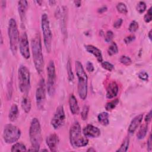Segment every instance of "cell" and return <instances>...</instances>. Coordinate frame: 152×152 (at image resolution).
Here are the masks:
<instances>
[{
  "label": "cell",
  "mask_w": 152,
  "mask_h": 152,
  "mask_svg": "<svg viewBox=\"0 0 152 152\" xmlns=\"http://www.w3.org/2000/svg\"><path fill=\"white\" fill-rule=\"evenodd\" d=\"M75 70L78 78V93L82 100H85L87 95L88 78L82 64L78 61L75 62Z\"/></svg>",
  "instance_id": "3957f363"
},
{
  "label": "cell",
  "mask_w": 152,
  "mask_h": 152,
  "mask_svg": "<svg viewBox=\"0 0 152 152\" xmlns=\"http://www.w3.org/2000/svg\"><path fill=\"white\" fill-rule=\"evenodd\" d=\"M118 52V48L115 42H113L111 43L107 49V53L109 55L112 56L116 54Z\"/></svg>",
  "instance_id": "83f0119b"
},
{
  "label": "cell",
  "mask_w": 152,
  "mask_h": 152,
  "mask_svg": "<svg viewBox=\"0 0 152 152\" xmlns=\"http://www.w3.org/2000/svg\"><path fill=\"white\" fill-rule=\"evenodd\" d=\"M26 145L21 143V142H16L14 144L11 149V151L14 152V151H26Z\"/></svg>",
  "instance_id": "d4e9b609"
},
{
  "label": "cell",
  "mask_w": 152,
  "mask_h": 152,
  "mask_svg": "<svg viewBox=\"0 0 152 152\" xmlns=\"http://www.w3.org/2000/svg\"><path fill=\"white\" fill-rule=\"evenodd\" d=\"M151 18H152L151 7H150V8L148 10L146 14L144 17V20L145 23H150L151 21Z\"/></svg>",
  "instance_id": "d590c367"
},
{
  "label": "cell",
  "mask_w": 152,
  "mask_h": 152,
  "mask_svg": "<svg viewBox=\"0 0 152 152\" xmlns=\"http://www.w3.org/2000/svg\"><path fill=\"white\" fill-rule=\"evenodd\" d=\"M28 8V2L27 1H19L18 2V11L20 17L22 26H24L26 12Z\"/></svg>",
  "instance_id": "5bb4252c"
},
{
  "label": "cell",
  "mask_w": 152,
  "mask_h": 152,
  "mask_svg": "<svg viewBox=\"0 0 152 152\" xmlns=\"http://www.w3.org/2000/svg\"><path fill=\"white\" fill-rule=\"evenodd\" d=\"M29 137L31 147L39 151L42 141V137L40 124L39 119L36 118H34L30 123Z\"/></svg>",
  "instance_id": "277c9868"
},
{
  "label": "cell",
  "mask_w": 152,
  "mask_h": 152,
  "mask_svg": "<svg viewBox=\"0 0 152 152\" xmlns=\"http://www.w3.org/2000/svg\"><path fill=\"white\" fill-rule=\"evenodd\" d=\"M97 119L100 124L103 126H107L109 124V114L106 112L100 113L97 116Z\"/></svg>",
  "instance_id": "7402d4cb"
},
{
  "label": "cell",
  "mask_w": 152,
  "mask_h": 152,
  "mask_svg": "<svg viewBox=\"0 0 152 152\" xmlns=\"http://www.w3.org/2000/svg\"><path fill=\"white\" fill-rule=\"evenodd\" d=\"M69 106L71 113L73 115H78L80 112V107L76 97L74 94H71L69 97Z\"/></svg>",
  "instance_id": "d6986e66"
},
{
  "label": "cell",
  "mask_w": 152,
  "mask_h": 152,
  "mask_svg": "<svg viewBox=\"0 0 152 152\" xmlns=\"http://www.w3.org/2000/svg\"><path fill=\"white\" fill-rule=\"evenodd\" d=\"M42 151H48V150H46V149H43V150H42Z\"/></svg>",
  "instance_id": "f907efd6"
},
{
  "label": "cell",
  "mask_w": 152,
  "mask_h": 152,
  "mask_svg": "<svg viewBox=\"0 0 152 152\" xmlns=\"http://www.w3.org/2000/svg\"><path fill=\"white\" fill-rule=\"evenodd\" d=\"M19 48L22 56L25 59H28L30 56L29 44L27 35L25 32L23 33L20 37Z\"/></svg>",
  "instance_id": "7c38bea8"
},
{
  "label": "cell",
  "mask_w": 152,
  "mask_h": 152,
  "mask_svg": "<svg viewBox=\"0 0 152 152\" xmlns=\"http://www.w3.org/2000/svg\"><path fill=\"white\" fill-rule=\"evenodd\" d=\"M135 39V36H134V35H129L127 37H126L124 41V42L126 43V44H129V43H131V42H132L133 41H134Z\"/></svg>",
  "instance_id": "f35d334b"
},
{
  "label": "cell",
  "mask_w": 152,
  "mask_h": 152,
  "mask_svg": "<svg viewBox=\"0 0 152 152\" xmlns=\"http://www.w3.org/2000/svg\"><path fill=\"white\" fill-rule=\"evenodd\" d=\"M18 86L20 90L24 94H27L30 89V73L24 65H21L18 71Z\"/></svg>",
  "instance_id": "8992f818"
},
{
  "label": "cell",
  "mask_w": 152,
  "mask_h": 152,
  "mask_svg": "<svg viewBox=\"0 0 152 152\" xmlns=\"http://www.w3.org/2000/svg\"><path fill=\"white\" fill-rule=\"evenodd\" d=\"M88 111H89V106L88 105H84L81 112V116L83 120H86L87 119Z\"/></svg>",
  "instance_id": "e575fe53"
},
{
  "label": "cell",
  "mask_w": 152,
  "mask_h": 152,
  "mask_svg": "<svg viewBox=\"0 0 152 152\" xmlns=\"http://www.w3.org/2000/svg\"><path fill=\"white\" fill-rule=\"evenodd\" d=\"M83 134L87 138H97L100 135V131L97 127L88 124L83 128Z\"/></svg>",
  "instance_id": "4fadbf2b"
},
{
  "label": "cell",
  "mask_w": 152,
  "mask_h": 152,
  "mask_svg": "<svg viewBox=\"0 0 152 152\" xmlns=\"http://www.w3.org/2000/svg\"><path fill=\"white\" fill-rule=\"evenodd\" d=\"M8 35L10 40V49L13 55L17 53L18 45H19V31L17 22L14 18H10L8 26Z\"/></svg>",
  "instance_id": "5b68a950"
},
{
  "label": "cell",
  "mask_w": 152,
  "mask_h": 152,
  "mask_svg": "<svg viewBox=\"0 0 152 152\" xmlns=\"http://www.w3.org/2000/svg\"><path fill=\"white\" fill-rule=\"evenodd\" d=\"M96 150L93 148V147H90V148H88L87 150V152H94V151H96Z\"/></svg>",
  "instance_id": "bcb514c9"
},
{
  "label": "cell",
  "mask_w": 152,
  "mask_h": 152,
  "mask_svg": "<svg viewBox=\"0 0 152 152\" xmlns=\"http://www.w3.org/2000/svg\"><path fill=\"white\" fill-rule=\"evenodd\" d=\"M138 28V23L135 20L132 21L129 24V26L128 27L129 31L131 33H134L137 30Z\"/></svg>",
  "instance_id": "d6a6232c"
},
{
  "label": "cell",
  "mask_w": 152,
  "mask_h": 152,
  "mask_svg": "<svg viewBox=\"0 0 152 152\" xmlns=\"http://www.w3.org/2000/svg\"><path fill=\"white\" fill-rule=\"evenodd\" d=\"M37 4H39V5H40L41 4H42V1H36Z\"/></svg>",
  "instance_id": "681fc988"
},
{
  "label": "cell",
  "mask_w": 152,
  "mask_h": 152,
  "mask_svg": "<svg viewBox=\"0 0 152 152\" xmlns=\"http://www.w3.org/2000/svg\"><path fill=\"white\" fill-rule=\"evenodd\" d=\"M116 9L119 12L124 14H126L128 12L127 7L126 5L123 2H119L116 5Z\"/></svg>",
  "instance_id": "4dcf8cb0"
},
{
  "label": "cell",
  "mask_w": 152,
  "mask_h": 152,
  "mask_svg": "<svg viewBox=\"0 0 152 152\" xmlns=\"http://www.w3.org/2000/svg\"><path fill=\"white\" fill-rule=\"evenodd\" d=\"M66 70H67V73H68V80L69 81H72L74 80V74L72 71V67H71V64L69 59L68 61V62L66 64Z\"/></svg>",
  "instance_id": "f1b7e54d"
},
{
  "label": "cell",
  "mask_w": 152,
  "mask_h": 152,
  "mask_svg": "<svg viewBox=\"0 0 152 152\" xmlns=\"http://www.w3.org/2000/svg\"><path fill=\"white\" fill-rule=\"evenodd\" d=\"M46 100V86L44 79H41L36 90V102L37 107L42 110L44 108Z\"/></svg>",
  "instance_id": "30bf717a"
},
{
  "label": "cell",
  "mask_w": 152,
  "mask_h": 152,
  "mask_svg": "<svg viewBox=\"0 0 152 152\" xmlns=\"http://www.w3.org/2000/svg\"><path fill=\"white\" fill-rule=\"evenodd\" d=\"M74 3L75 4V5L77 7H79L81 6V1H78V0H76V1H74Z\"/></svg>",
  "instance_id": "f6af8a7d"
},
{
  "label": "cell",
  "mask_w": 152,
  "mask_h": 152,
  "mask_svg": "<svg viewBox=\"0 0 152 152\" xmlns=\"http://www.w3.org/2000/svg\"><path fill=\"white\" fill-rule=\"evenodd\" d=\"M119 99H116L115 100H113L109 102H107L106 105H105V109L107 111H111L112 110L114 109L116 106L119 103Z\"/></svg>",
  "instance_id": "4316f807"
},
{
  "label": "cell",
  "mask_w": 152,
  "mask_h": 152,
  "mask_svg": "<svg viewBox=\"0 0 152 152\" xmlns=\"http://www.w3.org/2000/svg\"><path fill=\"white\" fill-rule=\"evenodd\" d=\"M122 22H123V20H122V18H118L113 23V27L115 28H119L121 26V25L122 24Z\"/></svg>",
  "instance_id": "ab89813d"
},
{
  "label": "cell",
  "mask_w": 152,
  "mask_h": 152,
  "mask_svg": "<svg viewBox=\"0 0 152 152\" xmlns=\"http://www.w3.org/2000/svg\"><path fill=\"white\" fill-rule=\"evenodd\" d=\"M101 65L104 69L109 71H112L114 69L113 65L107 61H102L101 62Z\"/></svg>",
  "instance_id": "836d02e7"
},
{
  "label": "cell",
  "mask_w": 152,
  "mask_h": 152,
  "mask_svg": "<svg viewBox=\"0 0 152 152\" xmlns=\"http://www.w3.org/2000/svg\"><path fill=\"white\" fill-rule=\"evenodd\" d=\"M49 3L50 4V5H53L54 4L56 3V1H50Z\"/></svg>",
  "instance_id": "c3c4849f"
},
{
  "label": "cell",
  "mask_w": 152,
  "mask_h": 152,
  "mask_svg": "<svg viewBox=\"0 0 152 152\" xmlns=\"http://www.w3.org/2000/svg\"><path fill=\"white\" fill-rule=\"evenodd\" d=\"M151 32H152V30H150V31L148 32V38L150 39V40H151Z\"/></svg>",
  "instance_id": "7dc6e473"
},
{
  "label": "cell",
  "mask_w": 152,
  "mask_h": 152,
  "mask_svg": "<svg viewBox=\"0 0 152 152\" xmlns=\"http://www.w3.org/2000/svg\"><path fill=\"white\" fill-rule=\"evenodd\" d=\"M46 142L51 151H56L59 142V137L56 134H51L46 137Z\"/></svg>",
  "instance_id": "9a60e30c"
},
{
  "label": "cell",
  "mask_w": 152,
  "mask_h": 152,
  "mask_svg": "<svg viewBox=\"0 0 152 152\" xmlns=\"http://www.w3.org/2000/svg\"><path fill=\"white\" fill-rule=\"evenodd\" d=\"M146 8H147L146 4H145L144 2H143V1H140V2L137 4V6H136V10H137V11L139 13H140V14L143 13V12L145 11Z\"/></svg>",
  "instance_id": "f546056e"
},
{
  "label": "cell",
  "mask_w": 152,
  "mask_h": 152,
  "mask_svg": "<svg viewBox=\"0 0 152 152\" xmlns=\"http://www.w3.org/2000/svg\"><path fill=\"white\" fill-rule=\"evenodd\" d=\"M21 107L23 109V110L26 113H28L30 112V111L31 110V104L30 99L28 96L27 94H24L23 96V97L21 99Z\"/></svg>",
  "instance_id": "ffe728a7"
},
{
  "label": "cell",
  "mask_w": 152,
  "mask_h": 152,
  "mask_svg": "<svg viewBox=\"0 0 152 152\" xmlns=\"http://www.w3.org/2000/svg\"><path fill=\"white\" fill-rule=\"evenodd\" d=\"M86 69L88 72H93L94 69L93 64L91 62L87 61L86 63Z\"/></svg>",
  "instance_id": "60d3db41"
},
{
  "label": "cell",
  "mask_w": 152,
  "mask_h": 152,
  "mask_svg": "<svg viewBox=\"0 0 152 152\" xmlns=\"http://www.w3.org/2000/svg\"><path fill=\"white\" fill-rule=\"evenodd\" d=\"M31 50L33 60L35 68L39 74H41L44 68V58L42 53V47L40 36L37 33L31 39Z\"/></svg>",
  "instance_id": "6da1fadb"
},
{
  "label": "cell",
  "mask_w": 152,
  "mask_h": 152,
  "mask_svg": "<svg viewBox=\"0 0 152 152\" xmlns=\"http://www.w3.org/2000/svg\"><path fill=\"white\" fill-rule=\"evenodd\" d=\"M65 115L64 106L59 105L56 109V111L51 119L50 124L54 129H57L61 128L64 124Z\"/></svg>",
  "instance_id": "8fae6325"
},
{
  "label": "cell",
  "mask_w": 152,
  "mask_h": 152,
  "mask_svg": "<svg viewBox=\"0 0 152 152\" xmlns=\"http://www.w3.org/2000/svg\"><path fill=\"white\" fill-rule=\"evenodd\" d=\"M119 61L121 64L125 65H129L132 64V60L131 58L125 55H122L119 58Z\"/></svg>",
  "instance_id": "1f68e13d"
},
{
  "label": "cell",
  "mask_w": 152,
  "mask_h": 152,
  "mask_svg": "<svg viewBox=\"0 0 152 152\" xmlns=\"http://www.w3.org/2000/svg\"><path fill=\"white\" fill-rule=\"evenodd\" d=\"M85 49L90 53L93 55L97 59L99 62H102L103 61V56L101 50L97 48V47L91 45H87L84 46Z\"/></svg>",
  "instance_id": "e0dca14e"
},
{
  "label": "cell",
  "mask_w": 152,
  "mask_h": 152,
  "mask_svg": "<svg viewBox=\"0 0 152 152\" xmlns=\"http://www.w3.org/2000/svg\"><path fill=\"white\" fill-rule=\"evenodd\" d=\"M138 77L143 81H148V74L145 71H141L138 74Z\"/></svg>",
  "instance_id": "74e56055"
},
{
  "label": "cell",
  "mask_w": 152,
  "mask_h": 152,
  "mask_svg": "<svg viewBox=\"0 0 152 152\" xmlns=\"http://www.w3.org/2000/svg\"><path fill=\"white\" fill-rule=\"evenodd\" d=\"M47 91L50 96H52L56 88V75L55 71V66L53 61L50 60L47 66Z\"/></svg>",
  "instance_id": "ba28073f"
},
{
  "label": "cell",
  "mask_w": 152,
  "mask_h": 152,
  "mask_svg": "<svg viewBox=\"0 0 152 152\" xmlns=\"http://www.w3.org/2000/svg\"><path fill=\"white\" fill-rule=\"evenodd\" d=\"M66 9H64L62 10V13L60 14L61 19V31L62 32L63 34H66Z\"/></svg>",
  "instance_id": "603a6c76"
},
{
  "label": "cell",
  "mask_w": 152,
  "mask_h": 152,
  "mask_svg": "<svg viewBox=\"0 0 152 152\" xmlns=\"http://www.w3.org/2000/svg\"><path fill=\"white\" fill-rule=\"evenodd\" d=\"M107 10V7H106V6H103V7L99 8L97 10V12H98L99 13H100V14H101V13H103L104 12L106 11Z\"/></svg>",
  "instance_id": "ee69618b"
},
{
  "label": "cell",
  "mask_w": 152,
  "mask_h": 152,
  "mask_svg": "<svg viewBox=\"0 0 152 152\" xmlns=\"http://www.w3.org/2000/svg\"><path fill=\"white\" fill-rule=\"evenodd\" d=\"M147 131H148L147 124L142 125L141 126V128H140V129L138 130V133L137 134V137L138 139H139V140L143 139L145 137Z\"/></svg>",
  "instance_id": "cb8c5ba5"
},
{
  "label": "cell",
  "mask_w": 152,
  "mask_h": 152,
  "mask_svg": "<svg viewBox=\"0 0 152 152\" xmlns=\"http://www.w3.org/2000/svg\"><path fill=\"white\" fill-rule=\"evenodd\" d=\"M142 118H143L142 114H140L133 118V119L131 121L129 125L128 129V131L129 134H133L135 132V131H136V129L138 128L141 122H142Z\"/></svg>",
  "instance_id": "ac0fdd59"
},
{
  "label": "cell",
  "mask_w": 152,
  "mask_h": 152,
  "mask_svg": "<svg viewBox=\"0 0 152 152\" xmlns=\"http://www.w3.org/2000/svg\"><path fill=\"white\" fill-rule=\"evenodd\" d=\"M129 144V139L128 137H126L124 140L123 141L122 143L121 144L120 147L116 150L117 152H125L128 150Z\"/></svg>",
  "instance_id": "484cf974"
},
{
  "label": "cell",
  "mask_w": 152,
  "mask_h": 152,
  "mask_svg": "<svg viewBox=\"0 0 152 152\" xmlns=\"http://www.w3.org/2000/svg\"><path fill=\"white\" fill-rule=\"evenodd\" d=\"M18 115H19V110H18V106H17V104H13L11 106L8 113V118L10 121L11 122L15 121L17 119Z\"/></svg>",
  "instance_id": "44dd1931"
},
{
  "label": "cell",
  "mask_w": 152,
  "mask_h": 152,
  "mask_svg": "<svg viewBox=\"0 0 152 152\" xmlns=\"http://www.w3.org/2000/svg\"><path fill=\"white\" fill-rule=\"evenodd\" d=\"M119 91L118 84L115 81L110 82L106 88V97L107 99H112L116 97Z\"/></svg>",
  "instance_id": "2e32d148"
},
{
  "label": "cell",
  "mask_w": 152,
  "mask_h": 152,
  "mask_svg": "<svg viewBox=\"0 0 152 152\" xmlns=\"http://www.w3.org/2000/svg\"><path fill=\"white\" fill-rule=\"evenodd\" d=\"M147 150L148 151H151L152 150V139L151 134H150L147 140Z\"/></svg>",
  "instance_id": "b9f144b4"
},
{
  "label": "cell",
  "mask_w": 152,
  "mask_h": 152,
  "mask_svg": "<svg viewBox=\"0 0 152 152\" xmlns=\"http://www.w3.org/2000/svg\"><path fill=\"white\" fill-rule=\"evenodd\" d=\"M41 27L43 35L44 45L46 51L50 53L52 48V34L50 28L49 20L46 14H43L41 18Z\"/></svg>",
  "instance_id": "52a82bcc"
},
{
  "label": "cell",
  "mask_w": 152,
  "mask_h": 152,
  "mask_svg": "<svg viewBox=\"0 0 152 152\" xmlns=\"http://www.w3.org/2000/svg\"><path fill=\"white\" fill-rule=\"evenodd\" d=\"M144 120L147 124H148L151 121V110H150V112L147 114V115L145 117Z\"/></svg>",
  "instance_id": "7bdbcfd3"
},
{
  "label": "cell",
  "mask_w": 152,
  "mask_h": 152,
  "mask_svg": "<svg viewBox=\"0 0 152 152\" xmlns=\"http://www.w3.org/2000/svg\"><path fill=\"white\" fill-rule=\"evenodd\" d=\"M21 136V131L16 126L12 124L6 125L3 132V138L7 144L15 142Z\"/></svg>",
  "instance_id": "9c48e42d"
},
{
  "label": "cell",
  "mask_w": 152,
  "mask_h": 152,
  "mask_svg": "<svg viewBox=\"0 0 152 152\" xmlns=\"http://www.w3.org/2000/svg\"><path fill=\"white\" fill-rule=\"evenodd\" d=\"M114 34L112 31L111 30H108L106 33V36H105V41L107 43L111 42V40H112V39L113 38Z\"/></svg>",
  "instance_id": "8d00e7d4"
},
{
  "label": "cell",
  "mask_w": 152,
  "mask_h": 152,
  "mask_svg": "<svg viewBox=\"0 0 152 152\" xmlns=\"http://www.w3.org/2000/svg\"><path fill=\"white\" fill-rule=\"evenodd\" d=\"M69 141L73 148H80L86 146L88 140L82 134L81 126L78 122L75 121L71 126L69 129Z\"/></svg>",
  "instance_id": "7a4b0ae2"
}]
</instances>
